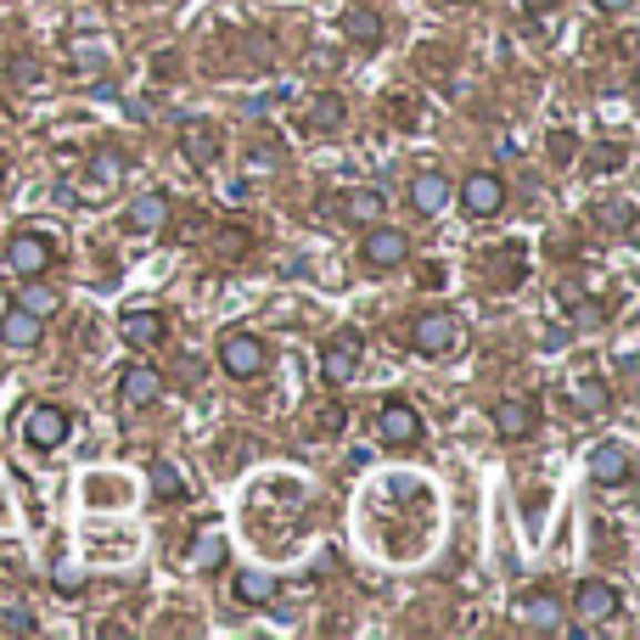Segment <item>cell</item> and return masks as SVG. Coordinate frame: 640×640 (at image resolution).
Listing matches in <instances>:
<instances>
[{"instance_id": "cell-34", "label": "cell", "mask_w": 640, "mask_h": 640, "mask_svg": "<svg viewBox=\"0 0 640 640\" xmlns=\"http://www.w3.org/2000/svg\"><path fill=\"white\" fill-rule=\"evenodd\" d=\"M220 247H225V258H242V247H247V236L236 231V236H220Z\"/></svg>"}, {"instance_id": "cell-28", "label": "cell", "mask_w": 640, "mask_h": 640, "mask_svg": "<svg viewBox=\"0 0 640 640\" xmlns=\"http://www.w3.org/2000/svg\"><path fill=\"white\" fill-rule=\"evenodd\" d=\"M23 309H34V315L45 321V315L57 309V293H45V287H29V293H23Z\"/></svg>"}, {"instance_id": "cell-36", "label": "cell", "mask_w": 640, "mask_h": 640, "mask_svg": "<svg viewBox=\"0 0 640 640\" xmlns=\"http://www.w3.org/2000/svg\"><path fill=\"white\" fill-rule=\"evenodd\" d=\"M522 7H528L534 18H545V12H551V7H557V0H522Z\"/></svg>"}, {"instance_id": "cell-16", "label": "cell", "mask_w": 640, "mask_h": 640, "mask_svg": "<svg viewBox=\"0 0 640 640\" xmlns=\"http://www.w3.org/2000/svg\"><path fill=\"white\" fill-rule=\"evenodd\" d=\"M163 332H169V321L158 309H124L119 315V337L130 348H152V343H163Z\"/></svg>"}, {"instance_id": "cell-1", "label": "cell", "mask_w": 640, "mask_h": 640, "mask_svg": "<svg viewBox=\"0 0 640 640\" xmlns=\"http://www.w3.org/2000/svg\"><path fill=\"white\" fill-rule=\"evenodd\" d=\"M57 258H62V253H57V242H51L45 231H18L12 247H7V270H12L18 282H40Z\"/></svg>"}, {"instance_id": "cell-30", "label": "cell", "mask_w": 640, "mask_h": 640, "mask_svg": "<svg viewBox=\"0 0 640 640\" xmlns=\"http://www.w3.org/2000/svg\"><path fill=\"white\" fill-rule=\"evenodd\" d=\"M601 220H607L612 231H629V203H623V197H612V203H601Z\"/></svg>"}, {"instance_id": "cell-27", "label": "cell", "mask_w": 640, "mask_h": 640, "mask_svg": "<svg viewBox=\"0 0 640 640\" xmlns=\"http://www.w3.org/2000/svg\"><path fill=\"white\" fill-rule=\"evenodd\" d=\"M623 163H629V152H623L618 141H601V146H590V169H596V174H618Z\"/></svg>"}, {"instance_id": "cell-32", "label": "cell", "mask_w": 640, "mask_h": 640, "mask_svg": "<svg viewBox=\"0 0 640 640\" xmlns=\"http://www.w3.org/2000/svg\"><path fill=\"white\" fill-rule=\"evenodd\" d=\"M12 68H18V84H40V68H34V57H18Z\"/></svg>"}, {"instance_id": "cell-37", "label": "cell", "mask_w": 640, "mask_h": 640, "mask_svg": "<svg viewBox=\"0 0 640 640\" xmlns=\"http://www.w3.org/2000/svg\"><path fill=\"white\" fill-rule=\"evenodd\" d=\"M0 186H7V169H0Z\"/></svg>"}, {"instance_id": "cell-3", "label": "cell", "mask_w": 640, "mask_h": 640, "mask_svg": "<svg viewBox=\"0 0 640 640\" xmlns=\"http://www.w3.org/2000/svg\"><path fill=\"white\" fill-rule=\"evenodd\" d=\"M461 337H467V332H461V321H455L449 309H427V315H416V326H410V348L427 354V359L449 354Z\"/></svg>"}, {"instance_id": "cell-35", "label": "cell", "mask_w": 640, "mask_h": 640, "mask_svg": "<svg viewBox=\"0 0 640 640\" xmlns=\"http://www.w3.org/2000/svg\"><path fill=\"white\" fill-rule=\"evenodd\" d=\"M321 427H332V433H337V427H343V405H332V410H321Z\"/></svg>"}, {"instance_id": "cell-18", "label": "cell", "mask_w": 640, "mask_h": 640, "mask_svg": "<svg viewBox=\"0 0 640 640\" xmlns=\"http://www.w3.org/2000/svg\"><path fill=\"white\" fill-rule=\"evenodd\" d=\"M568 405H573L579 416H607V410H612V388H607L601 377H590V372H585V377H573V383H568Z\"/></svg>"}, {"instance_id": "cell-6", "label": "cell", "mask_w": 640, "mask_h": 640, "mask_svg": "<svg viewBox=\"0 0 640 640\" xmlns=\"http://www.w3.org/2000/svg\"><path fill=\"white\" fill-rule=\"evenodd\" d=\"M377 433H383V444H394V449H410V444H421L427 421H421V410H416V405H405V399H388V405L377 410Z\"/></svg>"}, {"instance_id": "cell-31", "label": "cell", "mask_w": 640, "mask_h": 640, "mask_svg": "<svg viewBox=\"0 0 640 640\" xmlns=\"http://www.w3.org/2000/svg\"><path fill=\"white\" fill-rule=\"evenodd\" d=\"M7 629H18V634H34V612L18 601V607H7Z\"/></svg>"}, {"instance_id": "cell-7", "label": "cell", "mask_w": 640, "mask_h": 640, "mask_svg": "<svg viewBox=\"0 0 640 640\" xmlns=\"http://www.w3.org/2000/svg\"><path fill=\"white\" fill-rule=\"evenodd\" d=\"M359 348H365V343H359V332H354V326L332 332V337H326V348H321V377H326V383H348V377L359 372Z\"/></svg>"}, {"instance_id": "cell-26", "label": "cell", "mask_w": 640, "mask_h": 640, "mask_svg": "<svg viewBox=\"0 0 640 640\" xmlns=\"http://www.w3.org/2000/svg\"><path fill=\"white\" fill-rule=\"evenodd\" d=\"M220 562H225V539H220V534H203V539L192 545V568H197V573H214Z\"/></svg>"}, {"instance_id": "cell-29", "label": "cell", "mask_w": 640, "mask_h": 640, "mask_svg": "<svg viewBox=\"0 0 640 640\" xmlns=\"http://www.w3.org/2000/svg\"><path fill=\"white\" fill-rule=\"evenodd\" d=\"M51 585H57V590H62V596H79V590H84V573H79V568H68V562H62V568H57V573H51Z\"/></svg>"}, {"instance_id": "cell-21", "label": "cell", "mask_w": 640, "mask_h": 640, "mask_svg": "<svg viewBox=\"0 0 640 640\" xmlns=\"http://www.w3.org/2000/svg\"><path fill=\"white\" fill-rule=\"evenodd\" d=\"M163 220H169V197H163V192L135 197V203H130V214H124V225H130V231H163Z\"/></svg>"}, {"instance_id": "cell-22", "label": "cell", "mask_w": 640, "mask_h": 640, "mask_svg": "<svg viewBox=\"0 0 640 640\" xmlns=\"http://www.w3.org/2000/svg\"><path fill=\"white\" fill-rule=\"evenodd\" d=\"M119 174H124V169H119V158H113V152H102V158H90V174L79 180V192H84V197H108V192L119 186Z\"/></svg>"}, {"instance_id": "cell-5", "label": "cell", "mask_w": 640, "mask_h": 640, "mask_svg": "<svg viewBox=\"0 0 640 640\" xmlns=\"http://www.w3.org/2000/svg\"><path fill=\"white\" fill-rule=\"evenodd\" d=\"M158 394H163V372L158 365H146V359H130L124 372H119V405L135 416V410H146V405H158Z\"/></svg>"}, {"instance_id": "cell-8", "label": "cell", "mask_w": 640, "mask_h": 640, "mask_svg": "<svg viewBox=\"0 0 640 640\" xmlns=\"http://www.w3.org/2000/svg\"><path fill=\"white\" fill-rule=\"evenodd\" d=\"M68 433H73V416L57 410V405H34V410L23 416V438H29V449H62Z\"/></svg>"}, {"instance_id": "cell-25", "label": "cell", "mask_w": 640, "mask_h": 640, "mask_svg": "<svg viewBox=\"0 0 640 640\" xmlns=\"http://www.w3.org/2000/svg\"><path fill=\"white\" fill-rule=\"evenodd\" d=\"M152 500H163V506H180V500H186V478H180L169 461H152Z\"/></svg>"}, {"instance_id": "cell-12", "label": "cell", "mask_w": 640, "mask_h": 640, "mask_svg": "<svg viewBox=\"0 0 640 640\" xmlns=\"http://www.w3.org/2000/svg\"><path fill=\"white\" fill-rule=\"evenodd\" d=\"M337 220H348V225H377L383 220V209H388V197L377 192V186H348V192H337Z\"/></svg>"}, {"instance_id": "cell-11", "label": "cell", "mask_w": 640, "mask_h": 640, "mask_svg": "<svg viewBox=\"0 0 640 640\" xmlns=\"http://www.w3.org/2000/svg\"><path fill=\"white\" fill-rule=\"evenodd\" d=\"M590 478H596L601 489H623V484L634 478V455H629L623 444H596V449H590Z\"/></svg>"}, {"instance_id": "cell-15", "label": "cell", "mask_w": 640, "mask_h": 640, "mask_svg": "<svg viewBox=\"0 0 640 640\" xmlns=\"http://www.w3.org/2000/svg\"><path fill=\"white\" fill-rule=\"evenodd\" d=\"M517 623L522 629H562V607H557V596L551 590H528V596H517Z\"/></svg>"}, {"instance_id": "cell-20", "label": "cell", "mask_w": 640, "mask_h": 640, "mask_svg": "<svg viewBox=\"0 0 640 640\" xmlns=\"http://www.w3.org/2000/svg\"><path fill=\"white\" fill-rule=\"evenodd\" d=\"M495 433L500 438H528L534 433V405L528 399H500L495 405Z\"/></svg>"}, {"instance_id": "cell-17", "label": "cell", "mask_w": 640, "mask_h": 640, "mask_svg": "<svg viewBox=\"0 0 640 640\" xmlns=\"http://www.w3.org/2000/svg\"><path fill=\"white\" fill-rule=\"evenodd\" d=\"M0 343L18 348V354L40 348V315H34V309H23V304H12L7 315H0Z\"/></svg>"}, {"instance_id": "cell-23", "label": "cell", "mask_w": 640, "mask_h": 640, "mask_svg": "<svg viewBox=\"0 0 640 640\" xmlns=\"http://www.w3.org/2000/svg\"><path fill=\"white\" fill-rule=\"evenodd\" d=\"M343 119H348V102H343V96H315V102H309V130H315V135H337Z\"/></svg>"}, {"instance_id": "cell-33", "label": "cell", "mask_w": 640, "mask_h": 640, "mask_svg": "<svg viewBox=\"0 0 640 640\" xmlns=\"http://www.w3.org/2000/svg\"><path fill=\"white\" fill-rule=\"evenodd\" d=\"M590 7H596V12H607V18H618V12H629V7H634V0H590Z\"/></svg>"}, {"instance_id": "cell-2", "label": "cell", "mask_w": 640, "mask_h": 640, "mask_svg": "<svg viewBox=\"0 0 640 640\" xmlns=\"http://www.w3.org/2000/svg\"><path fill=\"white\" fill-rule=\"evenodd\" d=\"M220 365H225V377L253 383L264 365H270V348H264L258 332H225V337H220Z\"/></svg>"}, {"instance_id": "cell-10", "label": "cell", "mask_w": 640, "mask_h": 640, "mask_svg": "<svg viewBox=\"0 0 640 640\" xmlns=\"http://www.w3.org/2000/svg\"><path fill=\"white\" fill-rule=\"evenodd\" d=\"M220 146H225V135H220V124H209V119H192L186 130H180V152H186L192 169H214V163H220Z\"/></svg>"}, {"instance_id": "cell-13", "label": "cell", "mask_w": 640, "mask_h": 640, "mask_svg": "<svg viewBox=\"0 0 640 640\" xmlns=\"http://www.w3.org/2000/svg\"><path fill=\"white\" fill-rule=\"evenodd\" d=\"M573 612H579L585 623H607V618L618 612V590H612L607 579H579V590H573Z\"/></svg>"}, {"instance_id": "cell-4", "label": "cell", "mask_w": 640, "mask_h": 640, "mask_svg": "<svg viewBox=\"0 0 640 640\" xmlns=\"http://www.w3.org/2000/svg\"><path fill=\"white\" fill-rule=\"evenodd\" d=\"M410 258V236L394 231V225H365V242H359V264L365 270H399Z\"/></svg>"}, {"instance_id": "cell-9", "label": "cell", "mask_w": 640, "mask_h": 640, "mask_svg": "<svg viewBox=\"0 0 640 640\" xmlns=\"http://www.w3.org/2000/svg\"><path fill=\"white\" fill-rule=\"evenodd\" d=\"M461 209H467L473 220H495V214L506 209V186H500L489 169H478V174L461 180Z\"/></svg>"}, {"instance_id": "cell-14", "label": "cell", "mask_w": 640, "mask_h": 640, "mask_svg": "<svg viewBox=\"0 0 640 640\" xmlns=\"http://www.w3.org/2000/svg\"><path fill=\"white\" fill-rule=\"evenodd\" d=\"M410 209H416L421 220H438V214L449 209V180H444L438 169H421V174L410 180Z\"/></svg>"}, {"instance_id": "cell-19", "label": "cell", "mask_w": 640, "mask_h": 640, "mask_svg": "<svg viewBox=\"0 0 640 640\" xmlns=\"http://www.w3.org/2000/svg\"><path fill=\"white\" fill-rule=\"evenodd\" d=\"M343 34H348V45L377 51V45H383V18H377L372 7H348V12H343Z\"/></svg>"}, {"instance_id": "cell-24", "label": "cell", "mask_w": 640, "mask_h": 640, "mask_svg": "<svg viewBox=\"0 0 640 640\" xmlns=\"http://www.w3.org/2000/svg\"><path fill=\"white\" fill-rule=\"evenodd\" d=\"M270 596H276V573H264V568H242V573H236V601L264 607Z\"/></svg>"}]
</instances>
